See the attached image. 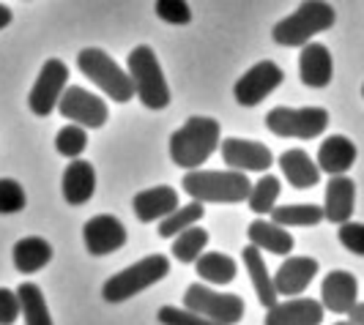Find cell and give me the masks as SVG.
Masks as SVG:
<instances>
[{
	"label": "cell",
	"mask_w": 364,
	"mask_h": 325,
	"mask_svg": "<svg viewBox=\"0 0 364 325\" xmlns=\"http://www.w3.org/2000/svg\"><path fill=\"white\" fill-rule=\"evenodd\" d=\"M205 246H208V233L203 227H189L186 233L176 235V241H173V257L178 263H198Z\"/></svg>",
	"instance_id": "cell-29"
},
{
	"label": "cell",
	"mask_w": 364,
	"mask_h": 325,
	"mask_svg": "<svg viewBox=\"0 0 364 325\" xmlns=\"http://www.w3.org/2000/svg\"><path fill=\"white\" fill-rule=\"evenodd\" d=\"M241 260H244V265H247V271H250L252 287H255V292H257V301H260L266 309H274L277 304H279V295H277L274 276L269 273V268H266V260H263L260 249L247 246V249L241 252Z\"/></svg>",
	"instance_id": "cell-24"
},
{
	"label": "cell",
	"mask_w": 364,
	"mask_h": 325,
	"mask_svg": "<svg viewBox=\"0 0 364 325\" xmlns=\"http://www.w3.org/2000/svg\"><path fill=\"white\" fill-rule=\"evenodd\" d=\"M219 134H222V126H219L217 118L192 115L170 137V159H173V164H178L189 172L200 170V164L208 162V156L217 150Z\"/></svg>",
	"instance_id": "cell-1"
},
{
	"label": "cell",
	"mask_w": 364,
	"mask_h": 325,
	"mask_svg": "<svg viewBox=\"0 0 364 325\" xmlns=\"http://www.w3.org/2000/svg\"><path fill=\"white\" fill-rule=\"evenodd\" d=\"M323 323V304L315 298H288L269 309L263 325H321Z\"/></svg>",
	"instance_id": "cell-17"
},
{
	"label": "cell",
	"mask_w": 364,
	"mask_h": 325,
	"mask_svg": "<svg viewBox=\"0 0 364 325\" xmlns=\"http://www.w3.org/2000/svg\"><path fill=\"white\" fill-rule=\"evenodd\" d=\"M183 309L219 325H236L244 317V301L233 292H217L205 285H189L183 292Z\"/></svg>",
	"instance_id": "cell-7"
},
{
	"label": "cell",
	"mask_w": 364,
	"mask_h": 325,
	"mask_svg": "<svg viewBox=\"0 0 364 325\" xmlns=\"http://www.w3.org/2000/svg\"><path fill=\"white\" fill-rule=\"evenodd\" d=\"M69 82V66L58 57H50L41 72H38L36 82L31 88V96H28V104H31V112L38 115V118H47L53 115L58 104H60V96L66 93V85Z\"/></svg>",
	"instance_id": "cell-9"
},
{
	"label": "cell",
	"mask_w": 364,
	"mask_h": 325,
	"mask_svg": "<svg viewBox=\"0 0 364 325\" xmlns=\"http://www.w3.org/2000/svg\"><path fill=\"white\" fill-rule=\"evenodd\" d=\"M132 208L140 221H164L178 211V192L173 186H154V189H143L132 199Z\"/></svg>",
	"instance_id": "cell-14"
},
{
	"label": "cell",
	"mask_w": 364,
	"mask_h": 325,
	"mask_svg": "<svg viewBox=\"0 0 364 325\" xmlns=\"http://www.w3.org/2000/svg\"><path fill=\"white\" fill-rule=\"evenodd\" d=\"M334 325H353V323H348V320H340V323H334Z\"/></svg>",
	"instance_id": "cell-40"
},
{
	"label": "cell",
	"mask_w": 364,
	"mask_h": 325,
	"mask_svg": "<svg viewBox=\"0 0 364 325\" xmlns=\"http://www.w3.org/2000/svg\"><path fill=\"white\" fill-rule=\"evenodd\" d=\"M337 238H340V243L346 246L348 252L364 257V224L362 221H346V224H340Z\"/></svg>",
	"instance_id": "cell-36"
},
{
	"label": "cell",
	"mask_w": 364,
	"mask_h": 325,
	"mask_svg": "<svg viewBox=\"0 0 364 325\" xmlns=\"http://www.w3.org/2000/svg\"><path fill=\"white\" fill-rule=\"evenodd\" d=\"M299 77L307 88H326L334 77V63L326 44L312 41L299 53Z\"/></svg>",
	"instance_id": "cell-18"
},
{
	"label": "cell",
	"mask_w": 364,
	"mask_h": 325,
	"mask_svg": "<svg viewBox=\"0 0 364 325\" xmlns=\"http://www.w3.org/2000/svg\"><path fill=\"white\" fill-rule=\"evenodd\" d=\"M156 317H159L162 325H219V323H214V320H205L200 314H192V312L178 309V307H162Z\"/></svg>",
	"instance_id": "cell-35"
},
{
	"label": "cell",
	"mask_w": 364,
	"mask_h": 325,
	"mask_svg": "<svg viewBox=\"0 0 364 325\" xmlns=\"http://www.w3.org/2000/svg\"><path fill=\"white\" fill-rule=\"evenodd\" d=\"M222 159L236 172H266L274 164V153L269 145H260L255 140H241V137H228L219 145Z\"/></svg>",
	"instance_id": "cell-12"
},
{
	"label": "cell",
	"mask_w": 364,
	"mask_h": 325,
	"mask_svg": "<svg viewBox=\"0 0 364 325\" xmlns=\"http://www.w3.org/2000/svg\"><path fill=\"white\" fill-rule=\"evenodd\" d=\"M362 96H364V85H362Z\"/></svg>",
	"instance_id": "cell-41"
},
{
	"label": "cell",
	"mask_w": 364,
	"mask_h": 325,
	"mask_svg": "<svg viewBox=\"0 0 364 325\" xmlns=\"http://www.w3.org/2000/svg\"><path fill=\"white\" fill-rule=\"evenodd\" d=\"M11 257H14V268L19 273H36L53 260V246L38 235H28L14 243Z\"/></svg>",
	"instance_id": "cell-25"
},
{
	"label": "cell",
	"mask_w": 364,
	"mask_h": 325,
	"mask_svg": "<svg viewBox=\"0 0 364 325\" xmlns=\"http://www.w3.org/2000/svg\"><path fill=\"white\" fill-rule=\"evenodd\" d=\"M359 295V282L356 276L348 271H331L326 273L323 285H321V304L334 312V314H348L350 309L356 307Z\"/></svg>",
	"instance_id": "cell-16"
},
{
	"label": "cell",
	"mask_w": 364,
	"mask_h": 325,
	"mask_svg": "<svg viewBox=\"0 0 364 325\" xmlns=\"http://www.w3.org/2000/svg\"><path fill=\"white\" fill-rule=\"evenodd\" d=\"M55 148H58V153L60 156H66V159H80V153L88 148V131L82 126H63L58 134H55Z\"/></svg>",
	"instance_id": "cell-32"
},
{
	"label": "cell",
	"mask_w": 364,
	"mask_h": 325,
	"mask_svg": "<svg viewBox=\"0 0 364 325\" xmlns=\"http://www.w3.org/2000/svg\"><path fill=\"white\" fill-rule=\"evenodd\" d=\"M19 298V312L25 317V325H55L50 317V309L44 301V292L33 282H22L17 287Z\"/></svg>",
	"instance_id": "cell-26"
},
{
	"label": "cell",
	"mask_w": 364,
	"mask_h": 325,
	"mask_svg": "<svg viewBox=\"0 0 364 325\" xmlns=\"http://www.w3.org/2000/svg\"><path fill=\"white\" fill-rule=\"evenodd\" d=\"M9 25H11V9L6 3H0V31L9 28Z\"/></svg>",
	"instance_id": "cell-39"
},
{
	"label": "cell",
	"mask_w": 364,
	"mask_h": 325,
	"mask_svg": "<svg viewBox=\"0 0 364 325\" xmlns=\"http://www.w3.org/2000/svg\"><path fill=\"white\" fill-rule=\"evenodd\" d=\"M279 167H282L285 181L291 183L293 189H312L315 183H321L318 162H312L310 156H307V150H301V148L285 150L279 156Z\"/></svg>",
	"instance_id": "cell-23"
},
{
	"label": "cell",
	"mask_w": 364,
	"mask_h": 325,
	"mask_svg": "<svg viewBox=\"0 0 364 325\" xmlns=\"http://www.w3.org/2000/svg\"><path fill=\"white\" fill-rule=\"evenodd\" d=\"M19 317L17 290L0 287V325H14Z\"/></svg>",
	"instance_id": "cell-37"
},
{
	"label": "cell",
	"mask_w": 364,
	"mask_h": 325,
	"mask_svg": "<svg viewBox=\"0 0 364 325\" xmlns=\"http://www.w3.org/2000/svg\"><path fill=\"white\" fill-rule=\"evenodd\" d=\"M77 66H80V72L85 74L99 91L107 93L112 101L127 104L129 99L134 96V88H132L129 74L124 72V69H121L105 50H99V47L82 50V53L77 55Z\"/></svg>",
	"instance_id": "cell-6"
},
{
	"label": "cell",
	"mask_w": 364,
	"mask_h": 325,
	"mask_svg": "<svg viewBox=\"0 0 364 325\" xmlns=\"http://www.w3.org/2000/svg\"><path fill=\"white\" fill-rule=\"evenodd\" d=\"M154 9H156L159 19L170 22V25H189L192 22V9L183 0H159Z\"/></svg>",
	"instance_id": "cell-34"
},
{
	"label": "cell",
	"mask_w": 364,
	"mask_h": 325,
	"mask_svg": "<svg viewBox=\"0 0 364 325\" xmlns=\"http://www.w3.org/2000/svg\"><path fill=\"white\" fill-rule=\"evenodd\" d=\"M247 238H250V246H255L260 252H272V254H291L293 252V235L274 224V221H266V219H255L250 227H247Z\"/></svg>",
	"instance_id": "cell-22"
},
{
	"label": "cell",
	"mask_w": 364,
	"mask_h": 325,
	"mask_svg": "<svg viewBox=\"0 0 364 325\" xmlns=\"http://www.w3.org/2000/svg\"><path fill=\"white\" fill-rule=\"evenodd\" d=\"M167 273H170V260L164 254H148L143 260H137L134 265L109 276L102 287V298L107 304H124L129 298H134L137 292L162 282Z\"/></svg>",
	"instance_id": "cell-4"
},
{
	"label": "cell",
	"mask_w": 364,
	"mask_h": 325,
	"mask_svg": "<svg viewBox=\"0 0 364 325\" xmlns=\"http://www.w3.org/2000/svg\"><path fill=\"white\" fill-rule=\"evenodd\" d=\"M25 202V189L14 178H0V214H19Z\"/></svg>",
	"instance_id": "cell-33"
},
{
	"label": "cell",
	"mask_w": 364,
	"mask_h": 325,
	"mask_svg": "<svg viewBox=\"0 0 364 325\" xmlns=\"http://www.w3.org/2000/svg\"><path fill=\"white\" fill-rule=\"evenodd\" d=\"M266 126L277 137L315 140L328 126V112L323 107H274L266 115Z\"/></svg>",
	"instance_id": "cell-8"
},
{
	"label": "cell",
	"mask_w": 364,
	"mask_h": 325,
	"mask_svg": "<svg viewBox=\"0 0 364 325\" xmlns=\"http://www.w3.org/2000/svg\"><path fill=\"white\" fill-rule=\"evenodd\" d=\"M129 79H132L134 96L143 101V107L164 109L170 104V85L164 79L156 53L148 44H140L129 53Z\"/></svg>",
	"instance_id": "cell-5"
},
{
	"label": "cell",
	"mask_w": 364,
	"mask_h": 325,
	"mask_svg": "<svg viewBox=\"0 0 364 325\" xmlns=\"http://www.w3.org/2000/svg\"><path fill=\"white\" fill-rule=\"evenodd\" d=\"M205 208L203 202H189V205H181L173 216H167L164 221H159V235L162 238H173V235L186 233L189 227H198V221L203 219Z\"/></svg>",
	"instance_id": "cell-30"
},
{
	"label": "cell",
	"mask_w": 364,
	"mask_h": 325,
	"mask_svg": "<svg viewBox=\"0 0 364 325\" xmlns=\"http://www.w3.org/2000/svg\"><path fill=\"white\" fill-rule=\"evenodd\" d=\"M282 79H285V74L274 60H260L238 79L233 96L241 107H257L269 93H274L282 85Z\"/></svg>",
	"instance_id": "cell-11"
},
{
	"label": "cell",
	"mask_w": 364,
	"mask_h": 325,
	"mask_svg": "<svg viewBox=\"0 0 364 325\" xmlns=\"http://www.w3.org/2000/svg\"><path fill=\"white\" fill-rule=\"evenodd\" d=\"M279 178H274V175H263L257 183H252V192H250V208L255 211L257 216H263V214H269L272 216V211L277 208V197H279Z\"/></svg>",
	"instance_id": "cell-31"
},
{
	"label": "cell",
	"mask_w": 364,
	"mask_h": 325,
	"mask_svg": "<svg viewBox=\"0 0 364 325\" xmlns=\"http://www.w3.org/2000/svg\"><path fill=\"white\" fill-rule=\"evenodd\" d=\"M181 183L192 202H244L252 192V181L236 170H195Z\"/></svg>",
	"instance_id": "cell-2"
},
{
	"label": "cell",
	"mask_w": 364,
	"mask_h": 325,
	"mask_svg": "<svg viewBox=\"0 0 364 325\" xmlns=\"http://www.w3.org/2000/svg\"><path fill=\"white\" fill-rule=\"evenodd\" d=\"M82 241H85V249L93 257H105V254L118 252L127 243V227L121 224V219H115L112 214H99V216L85 221Z\"/></svg>",
	"instance_id": "cell-13"
},
{
	"label": "cell",
	"mask_w": 364,
	"mask_h": 325,
	"mask_svg": "<svg viewBox=\"0 0 364 325\" xmlns=\"http://www.w3.org/2000/svg\"><path fill=\"white\" fill-rule=\"evenodd\" d=\"M323 208L301 202V205H277L272 211V221L279 227H315L323 221Z\"/></svg>",
	"instance_id": "cell-27"
},
{
	"label": "cell",
	"mask_w": 364,
	"mask_h": 325,
	"mask_svg": "<svg viewBox=\"0 0 364 325\" xmlns=\"http://www.w3.org/2000/svg\"><path fill=\"white\" fill-rule=\"evenodd\" d=\"M334 9L321 0H307L301 3L291 17L279 19L274 25V41L282 47H307L312 44V36L323 33L334 25Z\"/></svg>",
	"instance_id": "cell-3"
},
{
	"label": "cell",
	"mask_w": 364,
	"mask_h": 325,
	"mask_svg": "<svg viewBox=\"0 0 364 325\" xmlns=\"http://www.w3.org/2000/svg\"><path fill=\"white\" fill-rule=\"evenodd\" d=\"M318 260L315 257H288L277 273H274V287H277V295H291L296 298L299 292L310 287V282L318 273Z\"/></svg>",
	"instance_id": "cell-15"
},
{
	"label": "cell",
	"mask_w": 364,
	"mask_h": 325,
	"mask_svg": "<svg viewBox=\"0 0 364 325\" xmlns=\"http://www.w3.org/2000/svg\"><path fill=\"white\" fill-rule=\"evenodd\" d=\"M353 164H356V145L343 134H331L318 148V170L331 178L346 175Z\"/></svg>",
	"instance_id": "cell-19"
},
{
	"label": "cell",
	"mask_w": 364,
	"mask_h": 325,
	"mask_svg": "<svg viewBox=\"0 0 364 325\" xmlns=\"http://www.w3.org/2000/svg\"><path fill=\"white\" fill-rule=\"evenodd\" d=\"M63 199L69 205H85L96 192V170L82 159L69 162V167L63 170Z\"/></svg>",
	"instance_id": "cell-21"
},
{
	"label": "cell",
	"mask_w": 364,
	"mask_h": 325,
	"mask_svg": "<svg viewBox=\"0 0 364 325\" xmlns=\"http://www.w3.org/2000/svg\"><path fill=\"white\" fill-rule=\"evenodd\" d=\"M348 323L364 325V304H356V307L348 312Z\"/></svg>",
	"instance_id": "cell-38"
},
{
	"label": "cell",
	"mask_w": 364,
	"mask_h": 325,
	"mask_svg": "<svg viewBox=\"0 0 364 325\" xmlns=\"http://www.w3.org/2000/svg\"><path fill=\"white\" fill-rule=\"evenodd\" d=\"M195 268L200 273V279L211 282V285H230L236 279V260L222 252H205L200 260L195 263Z\"/></svg>",
	"instance_id": "cell-28"
},
{
	"label": "cell",
	"mask_w": 364,
	"mask_h": 325,
	"mask_svg": "<svg viewBox=\"0 0 364 325\" xmlns=\"http://www.w3.org/2000/svg\"><path fill=\"white\" fill-rule=\"evenodd\" d=\"M60 115L69 118L74 126H82V128H102L107 123L109 118V109L107 101L102 96H93L91 91L80 88V85H69L66 93L60 96Z\"/></svg>",
	"instance_id": "cell-10"
},
{
	"label": "cell",
	"mask_w": 364,
	"mask_h": 325,
	"mask_svg": "<svg viewBox=\"0 0 364 325\" xmlns=\"http://www.w3.org/2000/svg\"><path fill=\"white\" fill-rule=\"evenodd\" d=\"M353 202H356V183L348 175H337L326 183V205H323V216L331 224H346L353 214Z\"/></svg>",
	"instance_id": "cell-20"
}]
</instances>
